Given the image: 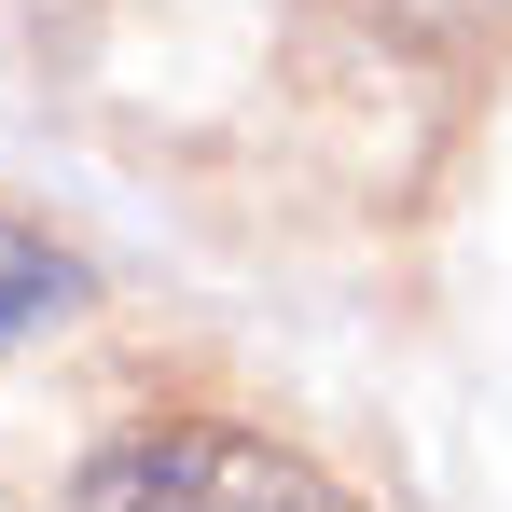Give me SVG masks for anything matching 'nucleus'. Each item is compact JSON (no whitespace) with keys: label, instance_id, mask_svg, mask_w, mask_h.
I'll return each mask as SVG.
<instances>
[{"label":"nucleus","instance_id":"nucleus-1","mask_svg":"<svg viewBox=\"0 0 512 512\" xmlns=\"http://www.w3.org/2000/svg\"><path fill=\"white\" fill-rule=\"evenodd\" d=\"M56 512H360L277 429H236V416H167V429H125L70 471Z\"/></svg>","mask_w":512,"mask_h":512},{"label":"nucleus","instance_id":"nucleus-2","mask_svg":"<svg viewBox=\"0 0 512 512\" xmlns=\"http://www.w3.org/2000/svg\"><path fill=\"white\" fill-rule=\"evenodd\" d=\"M84 305V263L56 250V236H28V222H0V346L42 333V319H70Z\"/></svg>","mask_w":512,"mask_h":512}]
</instances>
